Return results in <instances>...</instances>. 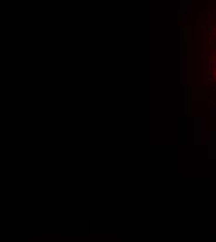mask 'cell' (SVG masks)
I'll return each mask as SVG.
<instances>
[{
	"mask_svg": "<svg viewBox=\"0 0 216 242\" xmlns=\"http://www.w3.org/2000/svg\"><path fill=\"white\" fill-rule=\"evenodd\" d=\"M209 67H210V69H214V67H216V60H214V58H210V60H209Z\"/></svg>",
	"mask_w": 216,
	"mask_h": 242,
	"instance_id": "obj_1",
	"label": "cell"
}]
</instances>
